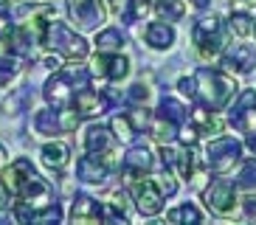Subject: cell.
I'll list each match as a JSON object with an SVG mask.
<instances>
[{"label":"cell","instance_id":"obj_29","mask_svg":"<svg viewBox=\"0 0 256 225\" xmlns=\"http://www.w3.org/2000/svg\"><path fill=\"white\" fill-rule=\"evenodd\" d=\"M236 188H245V192H256V158L245 160L236 174Z\"/></svg>","mask_w":256,"mask_h":225},{"label":"cell","instance_id":"obj_13","mask_svg":"<svg viewBox=\"0 0 256 225\" xmlns=\"http://www.w3.org/2000/svg\"><path fill=\"white\" fill-rule=\"evenodd\" d=\"M256 65V48L250 42H234L222 54V68L228 74H250Z\"/></svg>","mask_w":256,"mask_h":225},{"label":"cell","instance_id":"obj_27","mask_svg":"<svg viewBox=\"0 0 256 225\" xmlns=\"http://www.w3.org/2000/svg\"><path fill=\"white\" fill-rule=\"evenodd\" d=\"M158 116H164V118H169V121H174L178 127H183L188 121V110L178 102V98H164L160 102V110H158Z\"/></svg>","mask_w":256,"mask_h":225},{"label":"cell","instance_id":"obj_24","mask_svg":"<svg viewBox=\"0 0 256 225\" xmlns=\"http://www.w3.org/2000/svg\"><path fill=\"white\" fill-rule=\"evenodd\" d=\"M96 48L98 51H107V54H116V51H121L124 45H127V40H124V34H121L118 28H104V31H98L96 34Z\"/></svg>","mask_w":256,"mask_h":225},{"label":"cell","instance_id":"obj_15","mask_svg":"<svg viewBox=\"0 0 256 225\" xmlns=\"http://www.w3.org/2000/svg\"><path fill=\"white\" fill-rule=\"evenodd\" d=\"M155 169V155H152L146 146H132L127 155L121 158V172L127 174H144V172H152Z\"/></svg>","mask_w":256,"mask_h":225},{"label":"cell","instance_id":"obj_34","mask_svg":"<svg viewBox=\"0 0 256 225\" xmlns=\"http://www.w3.org/2000/svg\"><path fill=\"white\" fill-rule=\"evenodd\" d=\"M12 202H14V197H12V192L6 188V183L0 180V211H8L12 208Z\"/></svg>","mask_w":256,"mask_h":225},{"label":"cell","instance_id":"obj_21","mask_svg":"<svg viewBox=\"0 0 256 225\" xmlns=\"http://www.w3.org/2000/svg\"><path fill=\"white\" fill-rule=\"evenodd\" d=\"M178 132H180V127L174 124V121L164 118V116H155V118L150 121V135L155 144H172L174 138H178Z\"/></svg>","mask_w":256,"mask_h":225},{"label":"cell","instance_id":"obj_40","mask_svg":"<svg viewBox=\"0 0 256 225\" xmlns=\"http://www.w3.org/2000/svg\"><path fill=\"white\" fill-rule=\"evenodd\" d=\"M0 164H3V146H0Z\"/></svg>","mask_w":256,"mask_h":225},{"label":"cell","instance_id":"obj_39","mask_svg":"<svg viewBox=\"0 0 256 225\" xmlns=\"http://www.w3.org/2000/svg\"><path fill=\"white\" fill-rule=\"evenodd\" d=\"M3 54H8V51H6V40H3V34H0V56H3Z\"/></svg>","mask_w":256,"mask_h":225},{"label":"cell","instance_id":"obj_11","mask_svg":"<svg viewBox=\"0 0 256 225\" xmlns=\"http://www.w3.org/2000/svg\"><path fill=\"white\" fill-rule=\"evenodd\" d=\"M231 127H236L245 135H256V90H242L236 104L228 112Z\"/></svg>","mask_w":256,"mask_h":225},{"label":"cell","instance_id":"obj_38","mask_svg":"<svg viewBox=\"0 0 256 225\" xmlns=\"http://www.w3.org/2000/svg\"><path fill=\"white\" fill-rule=\"evenodd\" d=\"M248 150L256 152V135H248Z\"/></svg>","mask_w":256,"mask_h":225},{"label":"cell","instance_id":"obj_42","mask_svg":"<svg viewBox=\"0 0 256 225\" xmlns=\"http://www.w3.org/2000/svg\"><path fill=\"white\" fill-rule=\"evenodd\" d=\"M254 34H256V28H254Z\"/></svg>","mask_w":256,"mask_h":225},{"label":"cell","instance_id":"obj_28","mask_svg":"<svg viewBox=\"0 0 256 225\" xmlns=\"http://www.w3.org/2000/svg\"><path fill=\"white\" fill-rule=\"evenodd\" d=\"M20 56H14V54H3L0 56V84H8L14 82V76L20 74Z\"/></svg>","mask_w":256,"mask_h":225},{"label":"cell","instance_id":"obj_1","mask_svg":"<svg viewBox=\"0 0 256 225\" xmlns=\"http://www.w3.org/2000/svg\"><path fill=\"white\" fill-rule=\"evenodd\" d=\"M192 79H194V102H200L208 110H222L236 96V82L228 74H222V70L197 68Z\"/></svg>","mask_w":256,"mask_h":225},{"label":"cell","instance_id":"obj_32","mask_svg":"<svg viewBox=\"0 0 256 225\" xmlns=\"http://www.w3.org/2000/svg\"><path fill=\"white\" fill-rule=\"evenodd\" d=\"M127 98L132 102V104H146V102H150V88H146L144 82L132 84V88H130V93H127Z\"/></svg>","mask_w":256,"mask_h":225},{"label":"cell","instance_id":"obj_33","mask_svg":"<svg viewBox=\"0 0 256 225\" xmlns=\"http://www.w3.org/2000/svg\"><path fill=\"white\" fill-rule=\"evenodd\" d=\"M158 186H160V192H164V197H172L174 192H178V183L172 180V172H169V169H166L164 178L158 180Z\"/></svg>","mask_w":256,"mask_h":225},{"label":"cell","instance_id":"obj_16","mask_svg":"<svg viewBox=\"0 0 256 225\" xmlns=\"http://www.w3.org/2000/svg\"><path fill=\"white\" fill-rule=\"evenodd\" d=\"M107 174H110V169L93 152H88V155H82L76 160V178L82 180V183H104Z\"/></svg>","mask_w":256,"mask_h":225},{"label":"cell","instance_id":"obj_25","mask_svg":"<svg viewBox=\"0 0 256 225\" xmlns=\"http://www.w3.org/2000/svg\"><path fill=\"white\" fill-rule=\"evenodd\" d=\"M174 169L178 174L186 180H192L197 174V152H194V144H186V150L178 152V160H174Z\"/></svg>","mask_w":256,"mask_h":225},{"label":"cell","instance_id":"obj_9","mask_svg":"<svg viewBox=\"0 0 256 225\" xmlns=\"http://www.w3.org/2000/svg\"><path fill=\"white\" fill-rule=\"evenodd\" d=\"M132 200L141 217H158L164 211V192L158 180H136L132 183Z\"/></svg>","mask_w":256,"mask_h":225},{"label":"cell","instance_id":"obj_41","mask_svg":"<svg viewBox=\"0 0 256 225\" xmlns=\"http://www.w3.org/2000/svg\"><path fill=\"white\" fill-rule=\"evenodd\" d=\"M28 3H42V0H28Z\"/></svg>","mask_w":256,"mask_h":225},{"label":"cell","instance_id":"obj_6","mask_svg":"<svg viewBox=\"0 0 256 225\" xmlns=\"http://www.w3.org/2000/svg\"><path fill=\"white\" fill-rule=\"evenodd\" d=\"M240 158H242V144L231 135H217L214 141L206 144V164L217 174H226Z\"/></svg>","mask_w":256,"mask_h":225},{"label":"cell","instance_id":"obj_30","mask_svg":"<svg viewBox=\"0 0 256 225\" xmlns=\"http://www.w3.org/2000/svg\"><path fill=\"white\" fill-rule=\"evenodd\" d=\"M107 12L121 22H132V0H104Z\"/></svg>","mask_w":256,"mask_h":225},{"label":"cell","instance_id":"obj_22","mask_svg":"<svg viewBox=\"0 0 256 225\" xmlns=\"http://www.w3.org/2000/svg\"><path fill=\"white\" fill-rule=\"evenodd\" d=\"M110 130H113L116 141H121V144H136V138H138V130H136V124L127 118V112L113 116V118H110Z\"/></svg>","mask_w":256,"mask_h":225},{"label":"cell","instance_id":"obj_36","mask_svg":"<svg viewBox=\"0 0 256 225\" xmlns=\"http://www.w3.org/2000/svg\"><path fill=\"white\" fill-rule=\"evenodd\" d=\"M42 65H46L48 70H60V68H62V56H60V54H48L46 60H42Z\"/></svg>","mask_w":256,"mask_h":225},{"label":"cell","instance_id":"obj_18","mask_svg":"<svg viewBox=\"0 0 256 225\" xmlns=\"http://www.w3.org/2000/svg\"><path fill=\"white\" fill-rule=\"evenodd\" d=\"M40 158H42V164L51 172H62L70 164V150H68V144H62V141H48V144H42Z\"/></svg>","mask_w":256,"mask_h":225},{"label":"cell","instance_id":"obj_7","mask_svg":"<svg viewBox=\"0 0 256 225\" xmlns=\"http://www.w3.org/2000/svg\"><path fill=\"white\" fill-rule=\"evenodd\" d=\"M68 17L79 31H93L107 20L102 0H68Z\"/></svg>","mask_w":256,"mask_h":225},{"label":"cell","instance_id":"obj_14","mask_svg":"<svg viewBox=\"0 0 256 225\" xmlns=\"http://www.w3.org/2000/svg\"><path fill=\"white\" fill-rule=\"evenodd\" d=\"M174 40H178V34H174V28L166 20H155V22H150V26L144 28V42L150 45V48H155V51L172 48Z\"/></svg>","mask_w":256,"mask_h":225},{"label":"cell","instance_id":"obj_3","mask_svg":"<svg viewBox=\"0 0 256 225\" xmlns=\"http://www.w3.org/2000/svg\"><path fill=\"white\" fill-rule=\"evenodd\" d=\"M90 82V70H76V68H60L54 70V76L42 84V96H46L48 107H70V98L79 88Z\"/></svg>","mask_w":256,"mask_h":225},{"label":"cell","instance_id":"obj_4","mask_svg":"<svg viewBox=\"0 0 256 225\" xmlns=\"http://www.w3.org/2000/svg\"><path fill=\"white\" fill-rule=\"evenodd\" d=\"M192 42H194V51L203 56V60H214L222 54L226 48V22L220 20L217 14H206L194 22L192 28Z\"/></svg>","mask_w":256,"mask_h":225},{"label":"cell","instance_id":"obj_26","mask_svg":"<svg viewBox=\"0 0 256 225\" xmlns=\"http://www.w3.org/2000/svg\"><path fill=\"white\" fill-rule=\"evenodd\" d=\"M166 222H203V211L197 208V206H192V202H183V206H178V208L166 211Z\"/></svg>","mask_w":256,"mask_h":225},{"label":"cell","instance_id":"obj_19","mask_svg":"<svg viewBox=\"0 0 256 225\" xmlns=\"http://www.w3.org/2000/svg\"><path fill=\"white\" fill-rule=\"evenodd\" d=\"M34 132L46 135V138H56V135H62L60 110H56V107H42V110L34 112Z\"/></svg>","mask_w":256,"mask_h":225},{"label":"cell","instance_id":"obj_12","mask_svg":"<svg viewBox=\"0 0 256 225\" xmlns=\"http://www.w3.org/2000/svg\"><path fill=\"white\" fill-rule=\"evenodd\" d=\"M3 40H6V51L14 54V56H20V60L31 56V54H34V48L40 45L37 34H34L26 22H12V26H8V31L3 34Z\"/></svg>","mask_w":256,"mask_h":225},{"label":"cell","instance_id":"obj_20","mask_svg":"<svg viewBox=\"0 0 256 225\" xmlns=\"http://www.w3.org/2000/svg\"><path fill=\"white\" fill-rule=\"evenodd\" d=\"M188 118H192V127L197 130V135H217L222 132V121L214 116V110L208 107H194V110L188 112Z\"/></svg>","mask_w":256,"mask_h":225},{"label":"cell","instance_id":"obj_35","mask_svg":"<svg viewBox=\"0 0 256 225\" xmlns=\"http://www.w3.org/2000/svg\"><path fill=\"white\" fill-rule=\"evenodd\" d=\"M107 202H113V206H118L121 211H127V192H124V188H118V192H113Z\"/></svg>","mask_w":256,"mask_h":225},{"label":"cell","instance_id":"obj_8","mask_svg":"<svg viewBox=\"0 0 256 225\" xmlns=\"http://www.w3.org/2000/svg\"><path fill=\"white\" fill-rule=\"evenodd\" d=\"M206 206H208L214 214L226 217V214H234L236 208V183L228 178H217L211 180V186L206 188Z\"/></svg>","mask_w":256,"mask_h":225},{"label":"cell","instance_id":"obj_10","mask_svg":"<svg viewBox=\"0 0 256 225\" xmlns=\"http://www.w3.org/2000/svg\"><path fill=\"white\" fill-rule=\"evenodd\" d=\"M70 107L76 110V116L79 118H98L102 112L110 110V102H107L104 90H96V88H79L74 93V98H70Z\"/></svg>","mask_w":256,"mask_h":225},{"label":"cell","instance_id":"obj_31","mask_svg":"<svg viewBox=\"0 0 256 225\" xmlns=\"http://www.w3.org/2000/svg\"><path fill=\"white\" fill-rule=\"evenodd\" d=\"M228 26H231V31L236 34V37H242V40H245V37H250V34H254L256 20H250L248 14H234Z\"/></svg>","mask_w":256,"mask_h":225},{"label":"cell","instance_id":"obj_17","mask_svg":"<svg viewBox=\"0 0 256 225\" xmlns=\"http://www.w3.org/2000/svg\"><path fill=\"white\" fill-rule=\"evenodd\" d=\"M70 222H102V202L88 194H76L70 206Z\"/></svg>","mask_w":256,"mask_h":225},{"label":"cell","instance_id":"obj_5","mask_svg":"<svg viewBox=\"0 0 256 225\" xmlns=\"http://www.w3.org/2000/svg\"><path fill=\"white\" fill-rule=\"evenodd\" d=\"M90 76L96 79V90H104L110 82H121L130 76V60L124 56L121 51L116 54H107V51H98L90 62Z\"/></svg>","mask_w":256,"mask_h":225},{"label":"cell","instance_id":"obj_23","mask_svg":"<svg viewBox=\"0 0 256 225\" xmlns=\"http://www.w3.org/2000/svg\"><path fill=\"white\" fill-rule=\"evenodd\" d=\"M152 8H155V14L166 22L183 20V14H186V3H183V0H152Z\"/></svg>","mask_w":256,"mask_h":225},{"label":"cell","instance_id":"obj_2","mask_svg":"<svg viewBox=\"0 0 256 225\" xmlns=\"http://www.w3.org/2000/svg\"><path fill=\"white\" fill-rule=\"evenodd\" d=\"M40 45H46L48 51L60 54L62 60H84V56L90 54V42H88L79 31L70 28V26L60 22L56 17L46 26L42 37H40Z\"/></svg>","mask_w":256,"mask_h":225},{"label":"cell","instance_id":"obj_37","mask_svg":"<svg viewBox=\"0 0 256 225\" xmlns=\"http://www.w3.org/2000/svg\"><path fill=\"white\" fill-rule=\"evenodd\" d=\"M188 3H192V6H194V8H200V12L211 6V0H188Z\"/></svg>","mask_w":256,"mask_h":225}]
</instances>
